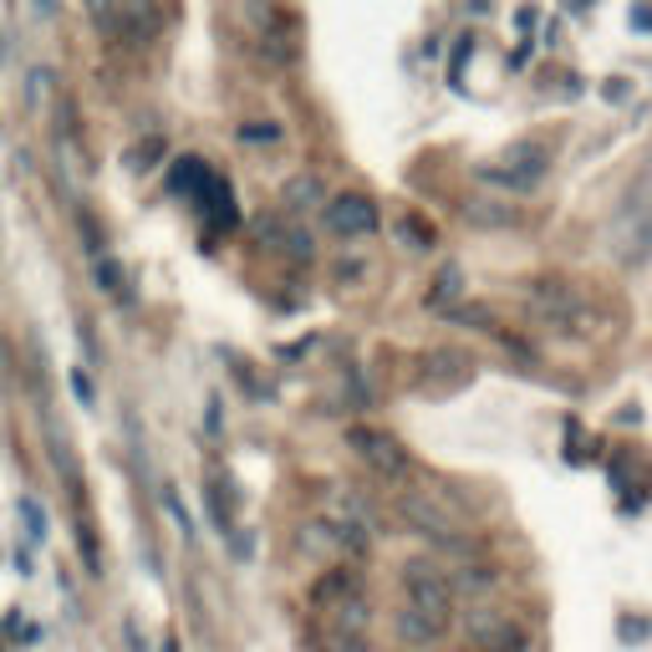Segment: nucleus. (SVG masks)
<instances>
[{"label": "nucleus", "instance_id": "obj_33", "mask_svg": "<svg viewBox=\"0 0 652 652\" xmlns=\"http://www.w3.org/2000/svg\"><path fill=\"white\" fill-rule=\"evenodd\" d=\"M122 638H128V648H133V652H148L143 638H138V622H122Z\"/></svg>", "mask_w": 652, "mask_h": 652}, {"label": "nucleus", "instance_id": "obj_9", "mask_svg": "<svg viewBox=\"0 0 652 652\" xmlns=\"http://www.w3.org/2000/svg\"><path fill=\"white\" fill-rule=\"evenodd\" d=\"M301 546L321 551V556H367V535L357 531V525H346V520L327 515V520H311L307 531H301Z\"/></svg>", "mask_w": 652, "mask_h": 652}, {"label": "nucleus", "instance_id": "obj_23", "mask_svg": "<svg viewBox=\"0 0 652 652\" xmlns=\"http://www.w3.org/2000/svg\"><path fill=\"white\" fill-rule=\"evenodd\" d=\"M15 515L26 520V541H31V546H41V541H46V510H41L36 494H21V500H15Z\"/></svg>", "mask_w": 652, "mask_h": 652}, {"label": "nucleus", "instance_id": "obj_7", "mask_svg": "<svg viewBox=\"0 0 652 652\" xmlns=\"http://www.w3.org/2000/svg\"><path fill=\"white\" fill-rule=\"evenodd\" d=\"M321 220L336 241H362V235L377 229V204L373 194H336V200L321 204Z\"/></svg>", "mask_w": 652, "mask_h": 652}, {"label": "nucleus", "instance_id": "obj_34", "mask_svg": "<svg viewBox=\"0 0 652 652\" xmlns=\"http://www.w3.org/2000/svg\"><path fill=\"white\" fill-rule=\"evenodd\" d=\"M6 377H11V352H6V336H0V387H6Z\"/></svg>", "mask_w": 652, "mask_h": 652}, {"label": "nucleus", "instance_id": "obj_1", "mask_svg": "<svg viewBox=\"0 0 652 652\" xmlns=\"http://www.w3.org/2000/svg\"><path fill=\"white\" fill-rule=\"evenodd\" d=\"M393 510H398V520L408 525L413 535H424V541L443 546L449 556H459V560H474V546L459 535V520H453L439 500H428V494H418V490H403L398 500H393Z\"/></svg>", "mask_w": 652, "mask_h": 652}, {"label": "nucleus", "instance_id": "obj_19", "mask_svg": "<svg viewBox=\"0 0 652 652\" xmlns=\"http://www.w3.org/2000/svg\"><path fill=\"white\" fill-rule=\"evenodd\" d=\"M393 235H398V245L403 250H413V255H428L434 245H439V229L428 225L418 210H408V214H398V225H393Z\"/></svg>", "mask_w": 652, "mask_h": 652}, {"label": "nucleus", "instance_id": "obj_15", "mask_svg": "<svg viewBox=\"0 0 652 652\" xmlns=\"http://www.w3.org/2000/svg\"><path fill=\"white\" fill-rule=\"evenodd\" d=\"M93 280H97V291L113 296L118 307H133V276H128V266H122L118 255H93Z\"/></svg>", "mask_w": 652, "mask_h": 652}, {"label": "nucleus", "instance_id": "obj_4", "mask_svg": "<svg viewBox=\"0 0 652 652\" xmlns=\"http://www.w3.org/2000/svg\"><path fill=\"white\" fill-rule=\"evenodd\" d=\"M346 449L357 453L377 480H408V469H413V453L393 434H383V428H367V424L346 428Z\"/></svg>", "mask_w": 652, "mask_h": 652}, {"label": "nucleus", "instance_id": "obj_31", "mask_svg": "<svg viewBox=\"0 0 652 652\" xmlns=\"http://www.w3.org/2000/svg\"><path fill=\"white\" fill-rule=\"evenodd\" d=\"M336 642V652H377L373 642H367V632H362V638H332Z\"/></svg>", "mask_w": 652, "mask_h": 652}, {"label": "nucleus", "instance_id": "obj_30", "mask_svg": "<svg viewBox=\"0 0 652 652\" xmlns=\"http://www.w3.org/2000/svg\"><path fill=\"white\" fill-rule=\"evenodd\" d=\"M72 393H77V398L87 403V408H93V377L82 373V367H72Z\"/></svg>", "mask_w": 652, "mask_h": 652}, {"label": "nucleus", "instance_id": "obj_11", "mask_svg": "<svg viewBox=\"0 0 652 652\" xmlns=\"http://www.w3.org/2000/svg\"><path fill=\"white\" fill-rule=\"evenodd\" d=\"M163 36L159 0H118V46H153Z\"/></svg>", "mask_w": 652, "mask_h": 652}, {"label": "nucleus", "instance_id": "obj_8", "mask_svg": "<svg viewBox=\"0 0 652 652\" xmlns=\"http://www.w3.org/2000/svg\"><path fill=\"white\" fill-rule=\"evenodd\" d=\"M469 377H474V362H469V352H459V346H434V352H424V362H418V387H428V393H453V387H464Z\"/></svg>", "mask_w": 652, "mask_h": 652}, {"label": "nucleus", "instance_id": "obj_5", "mask_svg": "<svg viewBox=\"0 0 652 652\" xmlns=\"http://www.w3.org/2000/svg\"><path fill=\"white\" fill-rule=\"evenodd\" d=\"M525 307H531L535 317H546L551 327H560V332H571L576 321H586L581 291H576L571 280H556V276L531 280V286H525Z\"/></svg>", "mask_w": 652, "mask_h": 652}, {"label": "nucleus", "instance_id": "obj_16", "mask_svg": "<svg viewBox=\"0 0 652 652\" xmlns=\"http://www.w3.org/2000/svg\"><path fill=\"white\" fill-rule=\"evenodd\" d=\"M393 632H398L408 648H434V642H443V632H449V627H439L434 617H424L418 607H408V601H403V612L393 617Z\"/></svg>", "mask_w": 652, "mask_h": 652}, {"label": "nucleus", "instance_id": "obj_18", "mask_svg": "<svg viewBox=\"0 0 652 652\" xmlns=\"http://www.w3.org/2000/svg\"><path fill=\"white\" fill-rule=\"evenodd\" d=\"M210 179H214V169L204 159H173V173H169V189L179 194V200H200L204 189H210Z\"/></svg>", "mask_w": 652, "mask_h": 652}, {"label": "nucleus", "instance_id": "obj_35", "mask_svg": "<svg viewBox=\"0 0 652 652\" xmlns=\"http://www.w3.org/2000/svg\"><path fill=\"white\" fill-rule=\"evenodd\" d=\"M163 652H179V642H173V638H169V642H163Z\"/></svg>", "mask_w": 652, "mask_h": 652}, {"label": "nucleus", "instance_id": "obj_17", "mask_svg": "<svg viewBox=\"0 0 652 652\" xmlns=\"http://www.w3.org/2000/svg\"><path fill=\"white\" fill-rule=\"evenodd\" d=\"M443 571H449L453 597H484V591L500 586V576H494L484 560H459V566H443Z\"/></svg>", "mask_w": 652, "mask_h": 652}, {"label": "nucleus", "instance_id": "obj_3", "mask_svg": "<svg viewBox=\"0 0 652 652\" xmlns=\"http://www.w3.org/2000/svg\"><path fill=\"white\" fill-rule=\"evenodd\" d=\"M622 266H648L652 260V184L632 189L627 204L617 210V225H612V245Z\"/></svg>", "mask_w": 652, "mask_h": 652}, {"label": "nucleus", "instance_id": "obj_32", "mask_svg": "<svg viewBox=\"0 0 652 652\" xmlns=\"http://www.w3.org/2000/svg\"><path fill=\"white\" fill-rule=\"evenodd\" d=\"M31 11H36L41 21H56V11H62V0H31Z\"/></svg>", "mask_w": 652, "mask_h": 652}, {"label": "nucleus", "instance_id": "obj_12", "mask_svg": "<svg viewBox=\"0 0 652 652\" xmlns=\"http://www.w3.org/2000/svg\"><path fill=\"white\" fill-rule=\"evenodd\" d=\"M255 235H260V245H270L276 255H286L291 266H311V235L301 225H291L286 214H260L255 220Z\"/></svg>", "mask_w": 652, "mask_h": 652}, {"label": "nucleus", "instance_id": "obj_22", "mask_svg": "<svg viewBox=\"0 0 652 652\" xmlns=\"http://www.w3.org/2000/svg\"><path fill=\"white\" fill-rule=\"evenodd\" d=\"M82 11H87V21H93L97 36H118V0H82Z\"/></svg>", "mask_w": 652, "mask_h": 652}, {"label": "nucleus", "instance_id": "obj_26", "mask_svg": "<svg viewBox=\"0 0 652 652\" xmlns=\"http://www.w3.org/2000/svg\"><path fill=\"white\" fill-rule=\"evenodd\" d=\"M153 159H163V138H143V143L128 153V169L143 173V169H153Z\"/></svg>", "mask_w": 652, "mask_h": 652}, {"label": "nucleus", "instance_id": "obj_27", "mask_svg": "<svg viewBox=\"0 0 652 652\" xmlns=\"http://www.w3.org/2000/svg\"><path fill=\"white\" fill-rule=\"evenodd\" d=\"M204 500H210V515H214V525H220V531H235V515H229V500L225 494H220V484H210V490H204Z\"/></svg>", "mask_w": 652, "mask_h": 652}, {"label": "nucleus", "instance_id": "obj_10", "mask_svg": "<svg viewBox=\"0 0 652 652\" xmlns=\"http://www.w3.org/2000/svg\"><path fill=\"white\" fill-rule=\"evenodd\" d=\"M546 169H551L546 148L520 143V148H510V153L494 163V169H484V179H494V184H510V189H535L541 179H546Z\"/></svg>", "mask_w": 652, "mask_h": 652}, {"label": "nucleus", "instance_id": "obj_28", "mask_svg": "<svg viewBox=\"0 0 652 652\" xmlns=\"http://www.w3.org/2000/svg\"><path fill=\"white\" fill-rule=\"evenodd\" d=\"M46 93H52V72H46V67H31V82H26V107H31V113L41 107V97H46Z\"/></svg>", "mask_w": 652, "mask_h": 652}, {"label": "nucleus", "instance_id": "obj_2", "mask_svg": "<svg viewBox=\"0 0 652 652\" xmlns=\"http://www.w3.org/2000/svg\"><path fill=\"white\" fill-rule=\"evenodd\" d=\"M398 581H403V601H408V607H418V612L434 617L439 627L453 622V607H459V597H453L449 571H443L439 560H428V556L403 560Z\"/></svg>", "mask_w": 652, "mask_h": 652}, {"label": "nucleus", "instance_id": "obj_20", "mask_svg": "<svg viewBox=\"0 0 652 652\" xmlns=\"http://www.w3.org/2000/svg\"><path fill=\"white\" fill-rule=\"evenodd\" d=\"M352 586H357V576L346 571V566H332L327 576H317V581H311V607L332 612V607L346 597V591H352Z\"/></svg>", "mask_w": 652, "mask_h": 652}, {"label": "nucleus", "instance_id": "obj_25", "mask_svg": "<svg viewBox=\"0 0 652 652\" xmlns=\"http://www.w3.org/2000/svg\"><path fill=\"white\" fill-rule=\"evenodd\" d=\"M77 546H82V560H87V576H103V551H97V535L87 520H77Z\"/></svg>", "mask_w": 652, "mask_h": 652}, {"label": "nucleus", "instance_id": "obj_21", "mask_svg": "<svg viewBox=\"0 0 652 652\" xmlns=\"http://www.w3.org/2000/svg\"><path fill=\"white\" fill-rule=\"evenodd\" d=\"M464 220L469 225H480V229H510L520 214L500 200H464Z\"/></svg>", "mask_w": 652, "mask_h": 652}, {"label": "nucleus", "instance_id": "obj_29", "mask_svg": "<svg viewBox=\"0 0 652 652\" xmlns=\"http://www.w3.org/2000/svg\"><path fill=\"white\" fill-rule=\"evenodd\" d=\"M280 128L276 122H241V143H276Z\"/></svg>", "mask_w": 652, "mask_h": 652}, {"label": "nucleus", "instance_id": "obj_14", "mask_svg": "<svg viewBox=\"0 0 652 652\" xmlns=\"http://www.w3.org/2000/svg\"><path fill=\"white\" fill-rule=\"evenodd\" d=\"M327 617H332V638H362V632L373 627V601L352 586V591H346V597L336 601Z\"/></svg>", "mask_w": 652, "mask_h": 652}, {"label": "nucleus", "instance_id": "obj_24", "mask_svg": "<svg viewBox=\"0 0 652 652\" xmlns=\"http://www.w3.org/2000/svg\"><path fill=\"white\" fill-rule=\"evenodd\" d=\"M459 291H464V276H459V266H443L439 280H434V291H428V301H434V307H443V301H459Z\"/></svg>", "mask_w": 652, "mask_h": 652}, {"label": "nucleus", "instance_id": "obj_13", "mask_svg": "<svg viewBox=\"0 0 652 652\" xmlns=\"http://www.w3.org/2000/svg\"><path fill=\"white\" fill-rule=\"evenodd\" d=\"M327 204V184H321L317 173H291L286 184H280V214L286 220H301V214L321 210Z\"/></svg>", "mask_w": 652, "mask_h": 652}, {"label": "nucleus", "instance_id": "obj_6", "mask_svg": "<svg viewBox=\"0 0 652 652\" xmlns=\"http://www.w3.org/2000/svg\"><path fill=\"white\" fill-rule=\"evenodd\" d=\"M464 632H469V648L474 652H531L525 627L510 612H500V607H474V612L464 617Z\"/></svg>", "mask_w": 652, "mask_h": 652}]
</instances>
